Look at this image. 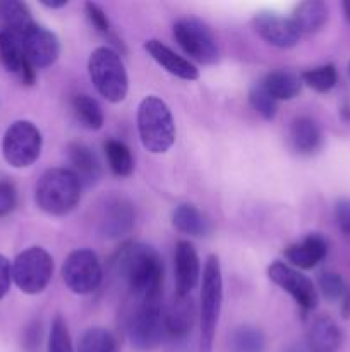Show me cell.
<instances>
[{
	"label": "cell",
	"mask_w": 350,
	"mask_h": 352,
	"mask_svg": "<svg viewBox=\"0 0 350 352\" xmlns=\"http://www.w3.org/2000/svg\"><path fill=\"white\" fill-rule=\"evenodd\" d=\"M112 265L137 301L161 299L163 261L154 248L134 241L126 243L115 253Z\"/></svg>",
	"instance_id": "1"
},
{
	"label": "cell",
	"mask_w": 350,
	"mask_h": 352,
	"mask_svg": "<svg viewBox=\"0 0 350 352\" xmlns=\"http://www.w3.org/2000/svg\"><path fill=\"white\" fill-rule=\"evenodd\" d=\"M137 133L143 146L150 153L160 155L175 143V122L167 103L150 95L137 107Z\"/></svg>",
	"instance_id": "2"
},
{
	"label": "cell",
	"mask_w": 350,
	"mask_h": 352,
	"mask_svg": "<svg viewBox=\"0 0 350 352\" xmlns=\"http://www.w3.org/2000/svg\"><path fill=\"white\" fill-rule=\"evenodd\" d=\"M81 189V182L71 168H50L38 181L36 203L48 215L64 217L79 205Z\"/></svg>",
	"instance_id": "3"
},
{
	"label": "cell",
	"mask_w": 350,
	"mask_h": 352,
	"mask_svg": "<svg viewBox=\"0 0 350 352\" xmlns=\"http://www.w3.org/2000/svg\"><path fill=\"white\" fill-rule=\"evenodd\" d=\"M88 72L96 91L110 103H120L129 91V79L119 52L110 47H98L91 52Z\"/></svg>",
	"instance_id": "4"
},
{
	"label": "cell",
	"mask_w": 350,
	"mask_h": 352,
	"mask_svg": "<svg viewBox=\"0 0 350 352\" xmlns=\"http://www.w3.org/2000/svg\"><path fill=\"white\" fill-rule=\"evenodd\" d=\"M223 301V278L222 267L215 254L208 256L202 270L201 284V308H199V323H201V342L199 352H213V342L216 336L220 309Z\"/></svg>",
	"instance_id": "5"
},
{
	"label": "cell",
	"mask_w": 350,
	"mask_h": 352,
	"mask_svg": "<svg viewBox=\"0 0 350 352\" xmlns=\"http://www.w3.org/2000/svg\"><path fill=\"white\" fill-rule=\"evenodd\" d=\"M127 336L139 351H153L160 346L165 336L161 299L137 301L127 322Z\"/></svg>",
	"instance_id": "6"
},
{
	"label": "cell",
	"mask_w": 350,
	"mask_h": 352,
	"mask_svg": "<svg viewBox=\"0 0 350 352\" xmlns=\"http://www.w3.org/2000/svg\"><path fill=\"white\" fill-rule=\"evenodd\" d=\"M54 275V260L40 246H33L17 254L12 265V280L24 294H40L50 284Z\"/></svg>",
	"instance_id": "7"
},
{
	"label": "cell",
	"mask_w": 350,
	"mask_h": 352,
	"mask_svg": "<svg viewBox=\"0 0 350 352\" xmlns=\"http://www.w3.org/2000/svg\"><path fill=\"white\" fill-rule=\"evenodd\" d=\"M43 138L40 129L30 120L10 124L3 134L2 151L7 164L16 168H26L40 158Z\"/></svg>",
	"instance_id": "8"
},
{
	"label": "cell",
	"mask_w": 350,
	"mask_h": 352,
	"mask_svg": "<svg viewBox=\"0 0 350 352\" xmlns=\"http://www.w3.org/2000/svg\"><path fill=\"white\" fill-rule=\"evenodd\" d=\"M174 36L182 50L196 62L211 65L218 62L220 50L213 31L196 17H182L174 24Z\"/></svg>",
	"instance_id": "9"
},
{
	"label": "cell",
	"mask_w": 350,
	"mask_h": 352,
	"mask_svg": "<svg viewBox=\"0 0 350 352\" xmlns=\"http://www.w3.org/2000/svg\"><path fill=\"white\" fill-rule=\"evenodd\" d=\"M62 278L74 294H91L103 280V268L98 254L91 250H75L69 253L62 265Z\"/></svg>",
	"instance_id": "10"
},
{
	"label": "cell",
	"mask_w": 350,
	"mask_h": 352,
	"mask_svg": "<svg viewBox=\"0 0 350 352\" xmlns=\"http://www.w3.org/2000/svg\"><path fill=\"white\" fill-rule=\"evenodd\" d=\"M268 277H270V280L275 285L288 292L292 299L297 302V306H301L304 311L316 309L319 302L318 289L314 287L311 278L301 274L297 268L290 267V265L283 263V261H275L268 268Z\"/></svg>",
	"instance_id": "11"
},
{
	"label": "cell",
	"mask_w": 350,
	"mask_h": 352,
	"mask_svg": "<svg viewBox=\"0 0 350 352\" xmlns=\"http://www.w3.org/2000/svg\"><path fill=\"white\" fill-rule=\"evenodd\" d=\"M134 222L136 212L126 196L110 195L103 198L98 210V230L103 237L119 239L132 230Z\"/></svg>",
	"instance_id": "12"
},
{
	"label": "cell",
	"mask_w": 350,
	"mask_h": 352,
	"mask_svg": "<svg viewBox=\"0 0 350 352\" xmlns=\"http://www.w3.org/2000/svg\"><path fill=\"white\" fill-rule=\"evenodd\" d=\"M21 38H23L24 57L34 69L48 67L60 55V41L57 34L40 24L34 23Z\"/></svg>",
	"instance_id": "13"
},
{
	"label": "cell",
	"mask_w": 350,
	"mask_h": 352,
	"mask_svg": "<svg viewBox=\"0 0 350 352\" xmlns=\"http://www.w3.org/2000/svg\"><path fill=\"white\" fill-rule=\"evenodd\" d=\"M254 30L266 43L277 48H292L301 40L294 21L275 12H259L254 16Z\"/></svg>",
	"instance_id": "14"
},
{
	"label": "cell",
	"mask_w": 350,
	"mask_h": 352,
	"mask_svg": "<svg viewBox=\"0 0 350 352\" xmlns=\"http://www.w3.org/2000/svg\"><path fill=\"white\" fill-rule=\"evenodd\" d=\"M201 267L196 248L189 241H178L175 246V294L191 296L198 285Z\"/></svg>",
	"instance_id": "15"
},
{
	"label": "cell",
	"mask_w": 350,
	"mask_h": 352,
	"mask_svg": "<svg viewBox=\"0 0 350 352\" xmlns=\"http://www.w3.org/2000/svg\"><path fill=\"white\" fill-rule=\"evenodd\" d=\"M196 323V306L191 296L174 294L163 311L165 333L172 339H184L192 332Z\"/></svg>",
	"instance_id": "16"
},
{
	"label": "cell",
	"mask_w": 350,
	"mask_h": 352,
	"mask_svg": "<svg viewBox=\"0 0 350 352\" xmlns=\"http://www.w3.org/2000/svg\"><path fill=\"white\" fill-rule=\"evenodd\" d=\"M285 258L290 267L301 268V270H311L318 267L328 254V243L319 234H309L304 241L297 244H290L283 251Z\"/></svg>",
	"instance_id": "17"
},
{
	"label": "cell",
	"mask_w": 350,
	"mask_h": 352,
	"mask_svg": "<svg viewBox=\"0 0 350 352\" xmlns=\"http://www.w3.org/2000/svg\"><path fill=\"white\" fill-rule=\"evenodd\" d=\"M144 50L150 54V57L156 62L158 65L165 69L170 74L177 78L185 79V81H196L199 78V71L192 62L184 58L182 55L175 54L170 47L161 43L160 40H148L144 43Z\"/></svg>",
	"instance_id": "18"
},
{
	"label": "cell",
	"mask_w": 350,
	"mask_h": 352,
	"mask_svg": "<svg viewBox=\"0 0 350 352\" xmlns=\"http://www.w3.org/2000/svg\"><path fill=\"white\" fill-rule=\"evenodd\" d=\"M69 162H71V170L79 179L82 188L95 186L102 175L98 157L93 153L91 148L84 143H71L67 148Z\"/></svg>",
	"instance_id": "19"
},
{
	"label": "cell",
	"mask_w": 350,
	"mask_h": 352,
	"mask_svg": "<svg viewBox=\"0 0 350 352\" xmlns=\"http://www.w3.org/2000/svg\"><path fill=\"white\" fill-rule=\"evenodd\" d=\"M342 330L329 316H318L307 332L309 352H338L342 346Z\"/></svg>",
	"instance_id": "20"
},
{
	"label": "cell",
	"mask_w": 350,
	"mask_h": 352,
	"mask_svg": "<svg viewBox=\"0 0 350 352\" xmlns=\"http://www.w3.org/2000/svg\"><path fill=\"white\" fill-rule=\"evenodd\" d=\"M290 143L292 148L304 157L319 151L323 144V134L318 122L311 117H297L290 126Z\"/></svg>",
	"instance_id": "21"
},
{
	"label": "cell",
	"mask_w": 350,
	"mask_h": 352,
	"mask_svg": "<svg viewBox=\"0 0 350 352\" xmlns=\"http://www.w3.org/2000/svg\"><path fill=\"white\" fill-rule=\"evenodd\" d=\"M172 222L178 232L187 234L191 237H206L211 234V222L208 217L189 203H182L174 210Z\"/></svg>",
	"instance_id": "22"
},
{
	"label": "cell",
	"mask_w": 350,
	"mask_h": 352,
	"mask_svg": "<svg viewBox=\"0 0 350 352\" xmlns=\"http://www.w3.org/2000/svg\"><path fill=\"white\" fill-rule=\"evenodd\" d=\"M261 88L273 96L275 100H294L299 96L302 89V79L297 74L285 69H278V71L268 72L261 81Z\"/></svg>",
	"instance_id": "23"
},
{
	"label": "cell",
	"mask_w": 350,
	"mask_h": 352,
	"mask_svg": "<svg viewBox=\"0 0 350 352\" xmlns=\"http://www.w3.org/2000/svg\"><path fill=\"white\" fill-rule=\"evenodd\" d=\"M290 19L294 21L295 28L301 34L318 33L328 21V7L319 0H307L295 7Z\"/></svg>",
	"instance_id": "24"
},
{
	"label": "cell",
	"mask_w": 350,
	"mask_h": 352,
	"mask_svg": "<svg viewBox=\"0 0 350 352\" xmlns=\"http://www.w3.org/2000/svg\"><path fill=\"white\" fill-rule=\"evenodd\" d=\"M0 60L9 72L21 74L26 57H24L23 38L9 30L0 31Z\"/></svg>",
	"instance_id": "25"
},
{
	"label": "cell",
	"mask_w": 350,
	"mask_h": 352,
	"mask_svg": "<svg viewBox=\"0 0 350 352\" xmlns=\"http://www.w3.org/2000/svg\"><path fill=\"white\" fill-rule=\"evenodd\" d=\"M0 19L3 21V30H9L12 33L23 36L31 26H33V17L26 3L19 0H5L0 2Z\"/></svg>",
	"instance_id": "26"
},
{
	"label": "cell",
	"mask_w": 350,
	"mask_h": 352,
	"mask_svg": "<svg viewBox=\"0 0 350 352\" xmlns=\"http://www.w3.org/2000/svg\"><path fill=\"white\" fill-rule=\"evenodd\" d=\"M75 120L89 131L102 129L105 117L100 103L88 95H75L71 102Z\"/></svg>",
	"instance_id": "27"
},
{
	"label": "cell",
	"mask_w": 350,
	"mask_h": 352,
	"mask_svg": "<svg viewBox=\"0 0 350 352\" xmlns=\"http://www.w3.org/2000/svg\"><path fill=\"white\" fill-rule=\"evenodd\" d=\"M266 339L257 327L240 325L230 333V352H264Z\"/></svg>",
	"instance_id": "28"
},
{
	"label": "cell",
	"mask_w": 350,
	"mask_h": 352,
	"mask_svg": "<svg viewBox=\"0 0 350 352\" xmlns=\"http://www.w3.org/2000/svg\"><path fill=\"white\" fill-rule=\"evenodd\" d=\"M105 148L106 160H108L110 170L117 177H129L134 170V158L129 148L119 140H108L103 144Z\"/></svg>",
	"instance_id": "29"
},
{
	"label": "cell",
	"mask_w": 350,
	"mask_h": 352,
	"mask_svg": "<svg viewBox=\"0 0 350 352\" xmlns=\"http://www.w3.org/2000/svg\"><path fill=\"white\" fill-rule=\"evenodd\" d=\"M79 352H119V342L110 330L95 327L82 333Z\"/></svg>",
	"instance_id": "30"
},
{
	"label": "cell",
	"mask_w": 350,
	"mask_h": 352,
	"mask_svg": "<svg viewBox=\"0 0 350 352\" xmlns=\"http://www.w3.org/2000/svg\"><path fill=\"white\" fill-rule=\"evenodd\" d=\"M302 85L309 86L311 89L318 93H328L331 91L338 81V74H336V67L333 64L319 65V67L307 69L301 74Z\"/></svg>",
	"instance_id": "31"
},
{
	"label": "cell",
	"mask_w": 350,
	"mask_h": 352,
	"mask_svg": "<svg viewBox=\"0 0 350 352\" xmlns=\"http://www.w3.org/2000/svg\"><path fill=\"white\" fill-rule=\"evenodd\" d=\"M318 285L321 294L329 301H342L343 296L349 291V285L342 278V275L335 274V272H323L319 274Z\"/></svg>",
	"instance_id": "32"
},
{
	"label": "cell",
	"mask_w": 350,
	"mask_h": 352,
	"mask_svg": "<svg viewBox=\"0 0 350 352\" xmlns=\"http://www.w3.org/2000/svg\"><path fill=\"white\" fill-rule=\"evenodd\" d=\"M48 352H74L67 323L62 316H55L48 337Z\"/></svg>",
	"instance_id": "33"
},
{
	"label": "cell",
	"mask_w": 350,
	"mask_h": 352,
	"mask_svg": "<svg viewBox=\"0 0 350 352\" xmlns=\"http://www.w3.org/2000/svg\"><path fill=\"white\" fill-rule=\"evenodd\" d=\"M249 103L264 120H273L278 112V102L273 96L268 95L261 85L254 86L249 91Z\"/></svg>",
	"instance_id": "34"
},
{
	"label": "cell",
	"mask_w": 350,
	"mask_h": 352,
	"mask_svg": "<svg viewBox=\"0 0 350 352\" xmlns=\"http://www.w3.org/2000/svg\"><path fill=\"white\" fill-rule=\"evenodd\" d=\"M84 7H86V16H88L89 23L95 26V30L98 31L100 34H103V36L115 40V36L112 34V28H110V21L108 17H106L105 10L95 2H86ZM115 43L119 45V41L115 40Z\"/></svg>",
	"instance_id": "35"
},
{
	"label": "cell",
	"mask_w": 350,
	"mask_h": 352,
	"mask_svg": "<svg viewBox=\"0 0 350 352\" xmlns=\"http://www.w3.org/2000/svg\"><path fill=\"white\" fill-rule=\"evenodd\" d=\"M17 205L16 186L9 181H0V217H7Z\"/></svg>",
	"instance_id": "36"
},
{
	"label": "cell",
	"mask_w": 350,
	"mask_h": 352,
	"mask_svg": "<svg viewBox=\"0 0 350 352\" xmlns=\"http://www.w3.org/2000/svg\"><path fill=\"white\" fill-rule=\"evenodd\" d=\"M335 220L345 236H350V199H340L335 205Z\"/></svg>",
	"instance_id": "37"
},
{
	"label": "cell",
	"mask_w": 350,
	"mask_h": 352,
	"mask_svg": "<svg viewBox=\"0 0 350 352\" xmlns=\"http://www.w3.org/2000/svg\"><path fill=\"white\" fill-rule=\"evenodd\" d=\"M10 282H12V267L9 260L0 254V299L9 292Z\"/></svg>",
	"instance_id": "38"
},
{
	"label": "cell",
	"mask_w": 350,
	"mask_h": 352,
	"mask_svg": "<svg viewBox=\"0 0 350 352\" xmlns=\"http://www.w3.org/2000/svg\"><path fill=\"white\" fill-rule=\"evenodd\" d=\"M342 315L343 318H350V289L342 299Z\"/></svg>",
	"instance_id": "39"
},
{
	"label": "cell",
	"mask_w": 350,
	"mask_h": 352,
	"mask_svg": "<svg viewBox=\"0 0 350 352\" xmlns=\"http://www.w3.org/2000/svg\"><path fill=\"white\" fill-rule=\"evenodd\" d=\"M41 6L48 7V9H62V7L67 6V0H60V2H47V0H41Z\"/></svg>",
	"instance_id": "40"
},
{
	"label": "cell",
	"mask_w": 350,
	"mask_h": 352,
	"mask_svg": "<svg viewBox=\"0 0 350 352\" xmlns=\"http://www.w3.org/2000/svg\"><path fill=\"white\" fill-rule=\"evenodd\" d=\"M283 352H309V351H307V347L297 346V344H294V346H288Z\"/></svg>",
	"instance_id": "41"
},
{
	"label": "cell",
	"mask_w": 350,
	"mask_h": 352,
	"mask_svg": "<svg viewBox=\"0 0 350 352\" xmlns=\"http://www.w3.org/2000/svg\"><path fill=\"white\" fill-rule=\"evenodd\" d=\"M342 7H343V16H345V19L350 23V2H343Z\"/></svg>",
	"instance_id": "42"
},
{
	"label": "cell",
	"mask_w": 350,
	"mask_h": 352,
	"mask_svg": "<svg viewBox=\"0 0 350 352\" xmlns=\"http://www.w3.org/2000/svg\"><path fill=\"white\" fill-rule=\"evenodd\" d=\"M349 69H350V67H349Z\"/></svg>",
	"instance_id": "43"
}]
</instances>
